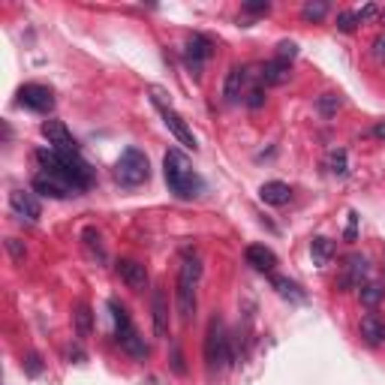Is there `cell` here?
<instances>
[{"label": "cell", "instance_id": "cell-33", "mask_svg": "<svg viewBox=\"0 0 385 385\" xmlns=\"http://www.w3.org/2000/svg\"><path fill=\"white\" fill-rule=\"evenodd\" d=\"M25 373H27V376H40V373H42V358L36 356V352H27V358H25Z\"/></svg>", "mask_w": 385, "mask_h": 385}, {"label": "cell", "instance_id": "cell-34", "mask_svg": "<svg viewBox=\"0 0 385 385\" xmlns=\"http://www.w3.org/2000/svg\"><path fill=\"white\" fill-rule=\"evenodd\" d=\"M244 12H253V15H268V12H271V3H256V0H247V3H244Z\"/></svg>", "mask_w": 385, "mask_h": 385}, {"label": "cell", "instance_id": "cell-40", "mask_svg": "<svg viewBox=\"0 0 385 385\" xmlns=\"http://www.w3.org/2000/svg\"><path fill=\"white\" fill-rule=\"evenodd\" d=\"M373 135H376V139H382V142H385V120H382V124H376V127H373Z\"/></svg>", "mask_w": 385, "mask_h": 385}, {"label": "cell", "instance_id": "cell-22", "mask_svg": "<svg viewBox=\"0 0 385 385\" xmlns=\"http://www.w3.org/2000/svg\"><path fill=\"white\" fill-rule=\"evenodd\" d=\"M310 256H313V265H319V268H326L328 262H331V256H334V241L331 238H313L310 241Z\"/></svg>", "mask_w": 385, "mask_h": 385}, {"label": "cell", "instance_id": "cell-37", "mask_svg": "<svg viewBox=\"0 0 385 385\" xmlns=\"http://www.w3.org/2000/svg\"><path fill=\"white\" fill-rule=\"evenodd\" d=\"M6 247H10V253H12V256H15V259H18V262L25 259V247H21V244H18V241H15V238H10V241H6Z\"/></svg>", "mask_w": 385, "mask_h": 385}, {"label": "cell", "instance_id": "cell-27", "mask_svg": "<svg viewBox=\"0 0 385 385\" xmlns=\"http://www.w3.org/2000/svg\"><path fill=\"white\" fill-rule=\"evenodd\" d=\"M328 15V3L326 0H310V3L301 6V18L304 21H322Z\"/></svg>", "mask_w": 385, "mask_h": 385}, {"label": "cell", "instance_id": "cell-10", "mask_svg": "<svg viewBox=\"0 0 385 385\" xmlns=\"http://www.w3.org/2000/svg\"><path fill=\"white\" fill-rule=\"evenodd\" d=\"M34 190L49 196V199H70V196L79 193L72 184H66L64 178L51 175V172H40V175H34Z\"/></svg>", "mask_w": 385, "mask_h": 385}, {"label": "cell", "instance_id": "cell-16", "mask_svg": "<svg viewBox=\"0 0 385 385\" xmlns=\"http://www.w3.org/2000/svg\"><path fill=\"white\" fill-rule=\"evenodd\" d=\"M244 85H247V70L244 66H232L226 72V81H223V100L229 105H235L241 96H244Z\"/></svg>", "mask_w": 385, "mask_h": 385}, {"label": "cell", "instance_id": "cell-19", "mask_svg": "<svg viewBox=\"0 0 385 385\" xmlns=\"http://www.w3.org/2000/svg\"><path fill=\"white\" fill-rule=\"evenodd\" d=\"M361 337L367 346H380L385 341V319H380L376 313L361 316Z\"/></svg>", "mask_w": 385, "mask_h": 385}, {"label": "cell", "instance_id": "cell-25", "mask_svg": "<svg viewBox=\"0 0 385 385\" xmlns=\"http://www.w3.org/2000/svg\"><path fill=\"white\" fill-rule=\"evenodd\" d=\"M358 298H361V304H364V307L382 304V298H385V286H382V283H364V286L358 289Z\"/></svg>", "mask_w": 385, "mask_h": 385}, {"label": "cell", "instance_id": "cell-2", "mask_svg": "<svg viewBox=\"0 0 385 385\" xmlns=\"http://www.w3.org/2000/svg\"><path fill=\"white\" fill-rule=\"evenodd\" d=\"M163 178L169 184V190L178 196V199H193L202 190V178L193 172V163L187 160L184 150L169 148L163 157Z\"/></svg>", "mask_w": 385, "mask_h": 385}, {"label": "cell", "instance_id": "cell-4", "mask_svg": "<svg viewBox=\"0 0 385 385\" xmlns=\"http://www.w3.org/2000/svg\"><path fill=\"white\" fill-rule=\"evenodd\" d=\"M235 352H232V341H229V331H226L223 319H211L208 326V334H205V364H208V373H220L232 364Z\"/></svg>", "mask_w": 385, "mask_h": 385}, {"label": "cell", "instance_id": "cell-28", "mask_svg": "<svg viewBox=\"0 0 385 385\" xmlns=\"http://www.w3.org/2000/svg\"><path fill=\"white\" fill-rule=\"evenodd\" d=\"M85 244H88V250H90V256H94V259L105 262V250H103L100 232H96V229H85Z\"/></svg>", "mask_w": 385, "mask_h": 385}, {"label": "cell", "instance_id": "cell-17", "mask_svg": "<svg viewBox=\"0 0 385 385\" xmlns=\"http://www.w3.org/2000/svg\"><path fill=\"white\" fill-rule=\"evenodd\" d=\"M262 85H268V88H280V85H286L289 81V75H292V70H289V64L286 60H268L265 66H262Z\"/></svg>", "mask_w": 385, "mask_h": 385}, {"label": "cell", "instance_id": "cell-14", "mask_svg": "<svg viewBox=\"0 0 385 385\" xmlns=\"http://www.w3.org/2000/svg\"><path fill=\"white\" fill-rule=\"evenodd\" d=\"M118 277L130 286L133 292H142L148 286V268L135 259H120L118 262Z\"/></svg>", "mask_w": 385, "mask_h": 385}, {"label": "cell", "instance_id": "cell-15", "mask_svg": "<svg viewBox=\"0 0 385 385\" xmlns=\"http://www.w3.org/2000/svg\"><path fill=\"white\" fill-rule=\"evenodd\" d=\"M150 310H154V334L169 337V301H165V289L157 286L150 295Z\"/></svg>", "mask_w": 385, "mask_h": 385}, {"label": "cell", "instance_id": "cell-9", "mask_svg": "<svg viewBox=\"0 0 385 385\" xmlns=\"http://www.w3.org/2000/svg\"><path fill=\"white\" fill-rule=\"evenodd\" d=\"M42 135L49 139V148L60 150V154H79V142L72 139V133L66 130L64 120H42Z\"/></svg>", "mask_w": 385, "mask_h": 385}, {"label": "cell", "instance_id": "cell-38", "mask_svg": "<svg viewBox=\"0 0 385 385\" xmlns=\"http://www.w3.org/2000/svg\"><path fill=\"white\" fill-rule=\"evenodd\" d=\"M376 12H380V6H376V3H367V6H361V12H358V21H367V18H373Z\"/></svg>", "mask_w": 385, "mask_h": 385}, {"label": "cell", "instance_id": "cell-8", "mask_svg": "<svg viewBox=\"0 0 385 385\" xmlns=\"http://www.w3.org/2000/svg\"><path fill=\"white\" fill-rule=\"evenodd\" d=\"M211 51H214V45L205 34H193L190 40L184 45V60H187V70H190L196 79L202 75V66H205V60L211 57Z\"/></svg>", "mask_w": 385, "mask_h": 385}, {"label": "cell", "instance_id": "cell-1", "mask_svg": "<svg viewBox=\"0 0 385 385\" xmlns=\"http://www.w3.org/2000/svg\"><path fill=\"white\" fill-rule=\"evenodd\" d=\"M36 160L42 163V172L64 178L75 190H88L94 184V169L81 160V154H60L55 148H40L36 150Z\"/></svg>", "mask_w": 385, "mask_h": 385}, {"label": "cell", "instance_id": "cell-7", "mask_svg": "<svg viewBox=\"0 0 385 385\" xmlns=\"http://www.w3.org/2000/svg\"><path fill=\"white\" fill-rule=\"evenodd\" d=\"M18 105H25L30 111H40V115H49L55 109V94H51V88L30 81V85L18 88Z\"/></svg>", "mask_w": 385, "mask_h": 385}, {"label": "cell", "instance_id": "cell-26", "mask_svg": "<svg viewBox=\"0 0 385 385\" xmlns=\"http://www.w3.org/2000/svg\"><path fill=\"white\" fill-rule=\"evenodd\" d=\"M328 172L337 178H346L349 175V163H346V150L343 148H334L328 154Z\"/></svg>", "mask_w": 385, "mask_h": 385}, {"label": "cell", "instance_id": "cell-6", "mask_svg": "<svg viewBox=\"0 0 385 385\" xmlns=\"http://www.w3.org/2000/svg\"><path fill=\"white\" fill-rule=\"evenodd\" d=\"M150 103L157 105V111H160V115H163V124L169 127V130H172V135H175V139L181 142V145H184V148H193V150L199 148V142H196L193 130H190V127H187V120L181 118V115H178L175 109H172L169 103H165L163 90H157V88L150 90Z\"/></svg>", "mask_w": 385, "mask_h": 385}, {"label": "cell", "instance_id": "cell-5", "mask_svg": "<svg viewBox=\"0 0 385 385\" xmlns=\"http://www.w3.org/2000/svg\"><path fill=\"white\" fill-rule=\"evenodd\" d=\"M115 178L120 187H142L145 181L150 178V163H148V154L139 148H127L120 154V160L115 165Z\"/></svg>", "mask_w": 385, "mask_h": 385}, {"label": "cell", "instance_id": "cell-29", "mask_svg": "<svg viewBox=\"0 0 385 385\" xmlns=\"http://www.w3.org/2000/svg\"><path fill=\"white\" fill-rule=\"evenodd\" d=\"M361 25L358 21V12H352V10H343V12H337V30L341 34H352Z\"/></svg>", "mask_w": 385, "mask_h": 385}, {"label": "cell", "instance_id": "cell-36", "mask_svg": "<svg viewBox=\"0 0 385 385\" xmlns=\"http://www.w3.org/2000/svg\"><path fill=\"white\" fill-rule=\"evenodd\" d=\"M356 235H358V214L352 211V214H349V226H346V241H356Z\"/></svg>", "mask_w": 385, "mask_h": 385}, {"label": "cell", "instance_id": "cell-35", "mask_svg": "<svg viewBox=\"0 0 385 385\" xmlns=\"http://www.w3.org/2000/svg\"><path fill=\"white\" fill-rule=\"evenodd\" d=\"M373 57L380 60V64H385V34H380L373 40Z\"/></svg>", "mask_w": 385, "mask_h": 385}, {"label": "cell", "instance_id": "cell-24", "mask_svg": "<svg viewBox=\"0 0 385 385\" xmlns=\"http://www.w3.org/2000/svg\"><path fill=\"white\" fill-rule=\"evenodd\" d=\"M72 319H75V334H79V337H90V331H94V313H90V307L85 304V301L75 307Z\"/></svg>", "mask_w": 385, "mask_h": 385}, {"label": "cell", "instance_id": "cell-18", "mask_svg": "<svg viewBox=\"0 0 385 385\" xmlns=\"http://www.w3.org/2000/svg\"><path fill=\"white\" fill-rule=\"evenodd\" d=\"M259 199L265 202V205L280 208L292 199V190H289V184H283V181H268V184L259 187Z\"/></svg>", "mask_w": 385, "mask_h": 385}, {"label": "cell", "instance_id": "cell-30", "mask_svg": "<svg viewBox=\"0 0 385 385\" xmlns=\"http://www.w3.org/2000/svg\"><path fill=\"white\" fill-rule=\"evenodd\" d=\"M316 105H319L322 115L331 118L337 109H341V96H337V94H322V96H319V103H316Z\"/></svg>", "mask_w": 385, "mask_h": 385}, {"label": "cell", "instance_id": "cell-21", "mask_svg": "<svg viewBox=\"0 0 385 385\" xmlns=\"http://www.w3.org/2000/svg\"><path fill=\"white\" fill-rule=\"evenodd\" d=\"M109 310H111V319H115V337H127L133 331V322H130V313H127V307L120 304V301L111 298L109 301Z\"/></svg>", "mask_w": 385, "mask_h": 385}, {"label": "cell", "instance_id": "cell-13", "mask_svg": "<svg viewBox=\"0 0 385 385\" xmlns=\"http://www.w3.org/2000/svg\"><path fill=\"white\" fill-rule=\"evenodd\" d=\"M244 259H247V265L262 271V274H274V268H277V253L265 244H250L244 250Z\"/></svg>", "mask_w": 385, "mask_h": 385}, {"label": "cell", "instance_id": "cell-39", "mask_svg": "<svg viewBox=\"0 0 385 385\" xmlns=\"http://www.w3.org/2000/svg\"><path fill=\"white\" fill-rule=\"evenodd\" d=\"M172 367H175L178 373H187V367H184V358H181V349L175 346V352H172Z\"/></svg>", "mask_w": 385, "mask_h": 385}, {"label": "cell", "instance_id": "cell-3", "mask_svg": "<svg viewBox=\"0 0 385 385\" xmlns=\"http://www.w3.org/2000/svg\"><path fill=\"white\" fill-rule=\"evenodd\" d=\"M199 274H202V265L196 256H184L178 268V283H175V301H178V313L184 322L193 319L196 313V283H199Z\"/></svg>", "mask_w": 385, "mask_h": 385}, {"label": "cell", "instance_id": "cell-12", "mask_svg": "<svg viewBox=\"0 0 385 385\" xmlns=\"http://www.w3.org/2000/svg\"><path fill=\"white\" fill-rule=\"evenodd\" d=\"M10 205H12L15 214H18L21 220H27V223H36L42 217L40 199H36L34 193H27V190H12L10 193Z\"/></svg>", "mask_w": 385, "mask_h": 385}, {"label": "cell", "instance_id": "cell-32", "mask_svg": "<svg viewBox=\"0 0 385 385\" xmlns=\"http://www.w3.org/2000/svg\"><path fill=\"white\" fill-rule=\"evenodd\" d=\"M244 103L250 105V109H262V105H265V88H262V85L250 88V90H247V100Z\"/></svg>", "mask_w": 385, "mask_h": 385}, {"label": "cell", "instance_id": "cell-31", "mask_svg": "<svg viewBox=\"0 0 385 385\" xmlns=\"http://www.w3.org/2000/svg\"><path fill=\"white\" fill-rule=\"evenodd\" d=\"M295 55H298V42H292V40H280V42H277V60H286V64H289Z\"/></svg>", "mask_w": 385, "mask_h": 385}, {"label": "cell", "instance_id": "cell-20", "mask_svg": "<svg viewBox=\"0 0 385 385\" xmlns=\"http://www.w3.org/2000/svg\"><path fill=\"white\" fill-rule=\"evenodd\" d=\"M271 286L277 289V295H283V298H289V301H304L307 298V292L301 289L295 280H289V277L274 274V277H271Z\"/></svg>", "mask_w": 385, "mask_h": 385}, {"label": "cell", "instance_id": "cell-23", "mask_svg": "<svg viewBox=\"0 0 385 385\" xmlns=\"http://www.w3.org/2000/svg\"><path fill=\"white\" fill-rule=\"evenodd\" d=\"M120 346H124V352H130L133 358H139V361H145L148 356H150V349H148V343H145V337H139V331H130L127 337H120L118 341Z\"/></svg>", "mask_w": 385, "mask_h": 385}, {"label": "cell", "instance_id": "cell-11", "mask_svg": "<svg viewBox=\"0 0 385 385\" xmlns=\"http://www.w3.org/2000/svg\"><path fill=\"white\" fill-rule=\"evenodd\" d=\"M367 274H371L367 256H361V253L346 256V265H343V274H341V289H361Z\"/></svg>", "mask_w": 385, "mask_h": 385}]
</instances>
